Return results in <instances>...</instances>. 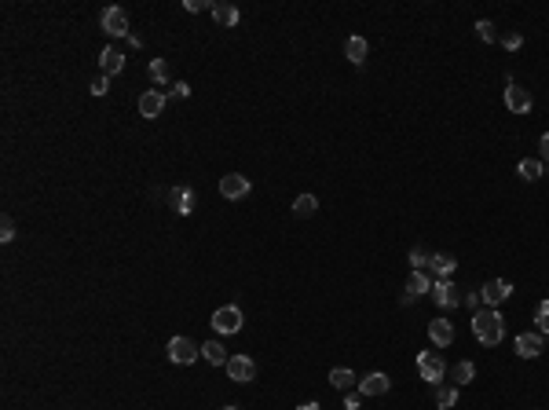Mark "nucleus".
Wrapping results in <instances>:
<instances>
[{"label":"nucleus","instance_id":"1","mask_svg":"<svg viewBox=\"0 0 549 410\" xmlns=\"http://www.w3.org/2000/svg\"><path fill=\"white\" fill-rule=\"evenodd\" d=\"M472 333H476L480 344H498L505 337V319L498 315V308H480L476 315H472Z\"/></svg>","mask_w":549,"mask_h":410},{"label":"nucleus","instance_id":"2","mask_svg":"<svg viewBox=\"0 0 549 410\" xmlns=\"http://www.w3.org/2000/svg\"><path fill=\"white\" fill-rule=\"evenodd\" d=\"M417 374H421V381L440 384V381H443V374H447L443 355H440V352H421V355H417Z\"/></svg>","mask_w":549,"mask_h":410},{"label":"nucleus","instance_id":"3","mask_svg":"<svg viewBox=\"0 0 549 410\" xmlns=\"http://www.w3.org/2000/svg\"><path fill=\"white\" fill-rule=\"evenodd\" d=\"M432 301H436L443 312H451V308L462 304V293H458V286L451 278H432Z\"/></svg>","mask_w":549,"mask_h":410},{"label":"nucleus","instance_id":"4","mask_svg":"<svg viewBox=\"0 0 549 410\" xmlns=\"http://www.w3.org/2000/svg\"><path fill=\"white\" fill-rule=\"evenodd\" d=\"M165 352H169V359H172L176 366H190V363L198 359V352H201V348H198V344L190 341V337H172Z\"/></svg>","mask_w":549,"mask_h":410},{"label":"nucleus","instance_id":"5","mask_svg":"<svg viewBox=\"0 0 549 410\" xmlns=\"http://www.w3.org/2000/svg\"><path fill=\"white\" fill-rule=\"evenodd\" d=\"M213 330L216 333H238L242 330V312H238L235 304L216 308V312H213Z\"/></svg>","mask_w":549,"mask_h":410},{"label":"nucleus","instance_id":"6","mask_svg":"<svg viewBox=\"0 0 549 410\" xmlns=\"http://www.w3.org/2000/svg\"><path fill=\"white\" fill-rule=\"evenodd\" d=\"M227 377L238 381V384H249L253 377H257V363H253L249 355H231L227 359Z\"/></svg>","mask_w":549,"mask_h":410},{"label":"nucleus","instance_id":"7","mask_svg":"<svg viewBox=\"0 0 549 410\" xmlns=\"http://www.w3.org/2000/svg\"><path fill=\"white\" fill-rule=\"evenodd\" d=\"M509 293H513V286H509L505 278H491V282H483L480 297H483V304H487V308H498V304L509 301Z\"/></svg>","mask_w":549,"mask_h":410},{"label":"nucleus","instance_id":"8","mask_svg":"<svg viewBox=\"0 0 549 410\" xmlns=\"http://www.w3.org/2000/svg\"><path fill=\"white\" fill-rule=\"evenodd\" d=\"M165 102H169V96L158 92V88H147L143 96H139V118H161Z\"/></svg>","mask_w":549,"mask_h":410},{"label":"nucleus","instance_id":"9","mask_svg":"<svg viewBox=\"0 0 549 410\" xmlns=\"http://www.w3.org/2000/svg\"><path fill=\"white\" fill-rule=\"evenodd\" d=\"M425 293H432V278L425 271H411V278H406V286H403V304H414L417 297H425Z\"/></svg>","mask_w":549,"mask_h":410},{"label":"nucleus","instance_id":"10","mask_svg":"<svg viewBox=\"0 0 549 410\" xmlns=\"http://www.w3.org/2000/svg\"><path fill=\"white\" fill-rule=\"evenodd\" d=\"M220 195H224L227 202H238V198H246V195H249V179H246V176H238V172H227V176H220Z\"/></svg>","mask_w":549,"mask_h":410},{"label":"nucleus","instance_id":"11","mask_svg":"<svg viewBox=\"0 0 549 410\" xmlns=\"http://www.w3.org/2000/svg\"><path fill=\"white\" fill-rule=\"evenodd\" d=\"M103 33L129 37V15H125V8H107L103 11Z\"/></svg>","mask_w":549,"mask_h":410},{"label":"nucleus","instance_id":"12","mask_svg":"<svg viewBox=\"0 0 549 410\" xmlns=\"http://www.w3.org/2000/svg\"><path fill=\"white\" fill-rule=\"evenodd\" d=\"M169 209L180 213V216H190L195 213V190L190 187H169Z\"/></svg>","mask_w":549,"mask_h":410},{"label":"nucleus","instance_id":"13","mask_svg":"<svg viewBox=\"0 0 549 410\" xmlns=\"http://www.w3.org/2000/svg\"><path fill=\"white\" fill-rule=\"evenodd\" d=\"M505 107L513 110V114H528V110H531V92H528V88H520L516 81H509V88H505Z\"/></svg>","mask_w":549,"mask_h":410},{"label":"nucleus","instance_id":"14","mask_svg":"<svg viewBox=\"0 0 549 410\" xmlns=\"http://www.w3.org/2000/svg\"><path fill=\"white\" fill-rule=\"evenodd\" d=\"M542 348H546V337H542L539 330H534V333H520V337H516V355H520V359L542 355Z\"/></svg>","mask_w":549,"mask_h":410},{"label":"nucleus","instance_id":"15","mask_svg":"<svg viewBox=\"0 0 549 410\" xmlns=\"http://www.w3.org/2000/svg\"><path fill=\"white\" fill-rule=\"evenodd\" d=\"M429 341L436 344V348H447V344L454 341V326H451V319H432V323H429Z\"/></svg>","mask_w":549,"mask_h":410},{"label":"nucleus","instance_id":"16","mask_svg":"<svg viewBox=\"0 0 549 410\" xmlns=\"http://www.w3.org/2000/svg\"><path fill=\"white\" fill-rule=\"evenodd\" d=\"M388 389H392V381H388V374H381V370H374V374H366L359 381V392L363 395H385Z\"/></svg>","mask_w":549,"mask_h":410},{"label":"nucleus","instance_id":"17","mask_svg":"<svg viewBox=\"0 0 549 410\" xmlns=\"http://www.w3.org/2000/svg\"><path fill=\"white\" fill-rule=\"evenodd\" d=\"M99 66H103V77H114L125 70V51L121 48H107L103 55H99Z\"/></svg>","mask_w":549,"mask_h":410},{"label":"nucleus","instance_id":"18","mask_svg":"<svg viewBox=\"0 0 549 410\" xmlns=\"http://www.w3.org/2000/svg\"><path fill=\"white\" fill-rule=\"evenodd\" d=\"M366 51H370L366 37H348V41H344V55H348V62H355V66H363Z\"/></svg>","mask_w":549,"mask_h":410},{"label":"nucleus","instance_id":"19","mask_svg":"<svg viewBox=\"0 0 549 410\" xmlns=\"http://www.w3.org/2000/svg\"><path fill=\"white\" fill-rule=\"evenodd\" d=\"M429 267H432V275H436V278H451L454 267H458V260H454L451 253H432V264H429Z\"/></svg>","mask_w":549,"mask_h":410},{"label":"nucleus","instance_id":"20","mask_svg":"<svg viewBox=\"0 0 549 410\" xmlns=\"http://www.w3.org/2000/svg\"><path fill=\"white\" fill-rule=\"evenodd\" d=\"M213 19L220 22L224 30H231V26L238 22V8H235V4H224V0H220V4H213Z\"/></svg>","mask_w":549,"mask_h":410},{"label":"nucleus","instance_id":"21","mask_svg":"<svg viewBox=\"0 0 549 410\" xmlns=\"http://www.w3.org/2000/svg\"><path fill=\"white\" fill-rule=\"evenodd\" d=\"M201 355H206V363H213V366H227V348L220 341H206L201 344Z\"/></svg>","mask_w":549,"mask_h":410},{"label":"nucleus","instance_id":"22","mask_svg":"<svg viewBox=\"0 0 549 410\" xmlns=\"http://www.w3.org/2000/svg\"><path fill=\"white\" fill-rule=\"evenodd\" d=\"M516 172L531 184V179H542V176H546V165H542V158H523V161L516 165Z\"/></svg>","mask_w":549,"mask_h":410},{"label":"nucleus","instance_id":"23","mask_svg":"<svg viewBox=\"0 0 549 410\" xmlns=\"http://www.w3.org/2000/svg\"><path fill=\"white\" fill-rule=\"evenodd\" d=\"M330 384H334V389H341V392H348L352 384H359V377H355L348 366H337V370H330Z\"/></svg>","mask_w":549,"mask_h":410},{"label":"nucleus","instance_id":"24","mask_svg":"<svg viewBox=\"0 0 549 410\" xmlns=\"http://www.w3.org/2000/svg\"><path fill=\"white\" fill-rule=\"evenodd\" d=\"M458 403V384H436V407L451 410Z\"/></svg>","mask_w":549,"mask_h":410},{"label":"nucleus","instance_id":"25","mask_svg":"<svg viewBox=\"0 0 549 410\" xmlns=\"http://www.w3.org/2000/svg\"><path fill=\"white\" fill-rule=\"evenodd\" d=\"M472 377H476V366H472L469 359H462V363L451 366V381H454V384H469Z\"/></svg>","mask_w":549,"mask_h":410},{"label":"nucleus","instance_id":"26","mask_svg":"<svg viewBox=\"0 0 549 410\" xmlns=\"http://www.w3.org/2000/svg\"><path fill=\"white\" fill-rule=\"evenodd\" d=\"M318 209V198L315 195H300L297 202H293V216H312Z\"/></svg>","mask_w":549,"mask_h":410},{"label":"nucleus","instance_id":"27","mask_svg":"<svg viewBox=\"0 0 549 410\" xmlns=\"http://www.w3.org/2000/svg\"><path fill=\"white\" fill-rule=\"evenodd\" d=\"M150 81H154V84H169V59H154V62H150Z\"/></svg>","mask_w":549,"mask_h":410},{"label":"nucleus","instance_id":"28","mask_svg":"<svg viewBox=\"0 0 549 410\" xmlns=\"http://www.w3.org/2000/svg\"><path fill=\"white\" fill-rule=\"evenodd\" d=\"M534 330H539L542 337H549V301H542L539 312H534Z\"/></svg>","mask_w":549,"mask_h":410},{"label":"nucleus","instance_id":"29","mask_svg":"<svg viewBox=\"0 0 549 410\" xmlns=\"http://www.w3.org/2000/svg\"><path fill=\"white\" fill-rule=\"evenodd\" d=\"M429 264H432V256L425 249H411V267H414V271H425Z\"/></svg>","mask_w":549,"mask_h":410},{"label":"nucleus","instance_id":"30","mask_svg":"<svg viewBox=\"0 0 549 410\" xmlns=\"http://www.w3.org/2000/svg\"><path fill=\"white\" fill-rule=\"evenodd\" d=\"M476 37H480V41H487V44H491L498 33H494V26H491L487 19H480V22H476Z\"/></svg>","mask_w":549,"mask_h":410},{"label":"nucleus","instance_id":"31","mask_svg":"<svg viewBox=\"0 0 549 410\" xmlns=\"http://www.w3.org/2000/svg\"><path fill=\"white\" fill-rule=\"evenodd\" d=\"M0 242H15V220H11V216L0 220Z\"/></svg>","mask_w":549,"mask_h":410},{"label":"nucleus","instance_id":"32","mask_svg":"<svg viewBox=\"0 0 549 410\" xmlns=\"http://www.w3.org/2000/svg\"><path fill=\"white\" fill-rule=\"evenodd\" d=\"M183 8L190 11V15H198V11H206V8L213 11V4H209V0H183Z\"/></svg>","mask_w":549,"mask_h":410},{"label":"nucleus","instance_id":"33","mask_svg":"<svg viewBox=\"0 0 549 410\" xmlns=\"http://www.w3.org/2000/svg\"><path fill=\"white\" fill-rule=\"evenodd\" d=\"M169 96H172V99H187V96H190V84H187V81H176V84L169 88Z\"/></svg>","mask_w":549,"mask_h":410},{"label":"nucleus","instance_id":"34","mask_svg":"<svg viewBox=\"0 0 549 410\" xmlns=\"http://www.w3.org/2000/svg\"><path fill=\"white\" fill-rule=\"evenodd\" d=\"M107 88H110V77H103V73H99L96 81H92V96H107Z\"/></svg>","mask_w":549,"mask_h":410},{"label":"nucleus","instance_id":"35","mask_svg":"<svg viewBox=\"0 0 549 410\" xmlns=\"http://www.w3.org/2000/svg\"><path fill=\"white\" fill-rule=\"evenodd\" d=\"M502 44H505V51H516V48L523 44V37H520V33H505V37H502Z\"/></svg>","mask_w":549,"mask_h":410},{"label":"nucleus","instance_id":"36","mask_svg":"<svg viewBox=\"0 0 549 410\" xmlns=\"http://www.w3.org/2000/svg\"><path fill=\"white\" fill-rule=\"evenodd\" d=\"M462 301L472 308V312H480V304H483V297H480V289L476 293H462Z\"/></svg>","mask_w":549,"mask_h":410},{"label":"nucleus","instance_id":"37","mask_svg":"<svg viewBox=\"0 0 549 410\" xmlns=\"http://www.w3.org/2000/svg\"><path fill=\"white\" fill-rule=\"evenodd\" d=\"M359 400H363V392H348L344 395V410H359Z\"/></svg>","mask_w":549,"mask_h":410},{"label":"nucleus","instance_id":"38","mask_svg":"<svg viewBox=\"0 0 549 410\" xmlns=\"http://www.w3.org/2000/svg\"><path fill=\"white\" fill-rule=\"evenodd\" d=\"M539 150H542V165L549 169V132H546V136L539 139Z\"/></svg>","mask_w":549,"mask_h":410},{"label":"nucleus","instance_id":"39","mask_svg":"<svg viewBox=\"0 0 549 410\" xmlns=\"http://www.w3.org/2000/svg\"><path fill=\"white\" fill-rule=\"evenodd\" d=\"M297 410H323V407H318V403H300Z\"/></svg>","mask_w":549,"mask_h":410},{"label":"nucleus","instance_id":"40","mask_svg":"<svg viewBox=\"0 0 549 410\" xmlns=\"http://www.w3.org/2000/svg\"><path fill=\"white\" fill-rule=\"evenodd\" d=\"M224 410H238V407H224Z\"/></svg>","mask_w":549,"mask_h":410}]
</instances>
